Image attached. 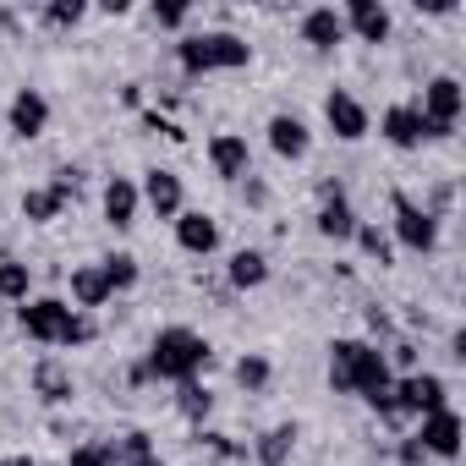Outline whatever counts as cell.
<instances>
[{
	"label": "cell",
	"instance_id": "cell-1",
	"mask_svg": "<svg viewBox=\"0 0 466 466\" xmlns=\"http://www.w3.org/2000/svg\"><path fill=\"white\" fill-rule=\"evenodd\" d=\"M329 384L340 395H362L379 417H400L395 411V379H390V357L368 340H335L329 346Z\"/></svg>",
	"mask_w": 466,
	"mask_h": 466
},
{
	"label": "cell",
	"instance_id": "cell-2",
	"mask_svg": "<svg viewBox=\"0 0 466 466\" xmlns=\"http://www.w3.org/2000/svg\"><path fill=\"white\" fill-rule=\"evenodd\" d=\"M148 379H198V368H208V340L198 335V329H181V324H170V329H159L154 335V346H148Z\"/></svg>",
	"mask_w": 466,
	"mask_h": 466
},
{
	"label": "cell",
	"instance_id": "cell-3",
	"mask_svg": "<svg viewBox=\"0 0 466 466\" xmlns=\"http://www.w3.org/2000/svg\"><path fill=\"white\" fill-rule=\"evenodd\" d=\"M23 329L34 335V340H45V346H83V340H94V324L72 308V302H61V297H34V302H23Z\"/></svg>",
	"mask_w": 466,
	"mask_h": 466
},
{
	"label": "cell",
	"instance_id": "cell-4",
	"mask_svg": "<svg viewBox=\"0 0 466 466\" xmlns=\"http://www.w3.org/2000/svg\"><path fill=\"white\" fill-rule=\"evenodd\" d=\"M176 56H181V66H187L192 77H198V72H237V66L253 61V45L237 39V34H187V39L176 45Z\"/></svg>",
	"mask_w": 466,
	"mask_h": 466
},
{
	"label": "cell",
	"instance_id": "cell-5",
	"mask_svg": "<svg viewBox=\"0 0 466 466\" xmlns=\"http://www.w3.org/2000/svg\"><path fill=\"white\" fill-rule=\"evenodd\" d=\"M390 208H395V237L411 253H433L439 248V214L433 208H417L406 192H390Z\"/></svg>",
	"mask_w": 466,
	"mask_h": 466
},
{
	"label": "cell",
	"instance_id": "cell-6",
	"mask_svg": "<svg viewBox=\"0 0 466 466\" xmlns=\"http://www.w3.org/2000/svg\"><path fill=\"white\" fill-rule=\"evenodd\" d=\"M461 105H466V88L455 83V77H433L428 88H422V121H428V137H450L455 132V116H461Z\"/></svg>",
	"mask_w": 466,
	"mask_h": 466
},
{
	"label": "cell",
	"instance_id": "cell-7",
	"mask_svg": "<svg viewBox=\"0 0 466 466\" xmlns=\"http://www.w3.org/2000/svg\"><path fill=\"white\" fill-rule=\"evenodd\" d=\"M395 411L400 417H428V411H444V379L439 373H406L395 379Z\"/></svg>",
	"mask_w": 466,
	"mask_h": 466
},
{
	"label": "cell",
	"instance_id": "cell-8",
	"mask_svg": "<svg viewBox=\"0 0 466 466\" xmlns=\"http://www.w3.org/2000/svg\"><path fill=\"white\" fill-rule=\"evenodd\" d=\"M324 121H329V132H335L340 143L368 137V110H362V99L346 94V88H329V99H324Z\"/></svg>",
	"mask_w": 466,
	"mask_h": 466
},
{
	"label": "cell",
	"instance_id": "cell-9",
	"mask_svg": "<svg viewBox=\"0 0 466 466\" xmlns=\"http://www.w3.org/2000/svg\"><path fill=\"white\" fill-rule=\"evenodd\" d=\"M417 444H422V455H455L461 450V417L444 406V411H428L422 417V433H417Z\"/></svg>",
	"mask_w": 466,
	"mask_h": 466
},
{
	"label": "cell",
	"instance_id": "cell-10",
	"mask_svg": "<svg viewBox=\"0 0 466 466\" xmlns=\"http://www.w3.org/2000/svg\"><path fill=\"white\" fill-rule=\"evenodd\" d=\"M208 165H214L225 181H242V176H248V165H253V154H248V137H237V132H219V137H208Z\"/></svg>",
	"mask_w": 466,
	"mask_h": 466
},
{
	"label": "cell",
	"instance_id": "cell-11",
	"mask_svg": "<svg viewBox=\"0 0 466 466\" xmlns=\"http://www.w3.org/2000/svg\"><path fill=\"white\" fill-rule=\"evenodd\" d=\"M379 132H384L395 148H417V143L428 137V121H422V110H417V105H390V110H384V121H379Z\"/></svg>",
	"mask_w": 466,
	"mask_h": 466
},
{
	"label": "cell",
	"instance_id": "cell-12",
	"mask_svg": "<svg viewBox=\"0 0 466 466\" xmlns=\"http://www.w3.org/2000/svg\"><path fill=\"white\" fill-rule=\"evenodd\" d=\"M176 242H181L187 253H198V258H208V253L219 248V225H214L208 214H198V208H192V214L181 208V214H176Z\"/></svg>",
	"mask_w": 466,
	"mask_h": 466
},
{
	"label": "cell",
	"instance_id": "cell-13",
	"mask_svg": "<svg viewBox=\"0 0 466 466\" xmlns=\"http://www.w3.org/2000/svg\"><path fill=\"white\" fill-rule=\"evenodd\" d=\"M340 23H346L351 34H362L368 45H384V39H390V12L379 6V0H351V6L340 12Z\"/></svg>",
	"mask_w": 466,
	"mask_h": 466
},
{
	"label": "cell",
	"instance_id": "cell-14",
	"mask_svg": "<svg viewBox=\"0 0 466 466\" xmlns=\"http://www.w3.org/2000/svg\"><path fill=\"white\" fill-rule=\"evenodd\" d=\"M50 127V99L39 94V88H23L17 99H12V132L17 137H39Z\"/></svg>",
	"mask_w": 466,
	"mask_h": 466
},
{
	"label": "cell",
	"instance_id": "cell-15",
	"mask_svg": "<svg viewBox=\"0 0 466 466\" xmlns=\"http://www.w3.org/2000/svg\"><path fill=\"white\" fill-rule=\"evenodd\" d=\"M269 148H275L280 159H302V154L313 148L308 121H302V116H275V121H269Z\"/></svg>",
	"mask_w": 466,
	"mask_h": 466
},
{
	"label": "cell",
	"instance_id": "cell-16",
	"mask_svg": "<svg viewBox=\"0 0 466 466\" xmlns=\"http://www.w3.org/2000/svg\"><path fill=\"white\" fill-rule=\"evenodd\" d=\"M137 181H127V176H110L105 181V219L116 225V230H127V225H137Z\"/></svg>",
	"mask_w": 466,
	"mask_h": 466
},
{
	"label": "cell",
	"instance_id": "cell-17",
	"mask_svg": "<svg viewBox=\"0 0 466 466\" xmlns=\"http://www.w3.org/2000/svg\"><path fill=\"white\" fill-rule=\"evenodd\" d=\"M143 198H148V208H154L159 219H176V214H181V176H176V170H148Z\"/></svg>",
	"mask_w": 466,
	"mask_h": 466
},
{
	"label": "cell",
	"instance_id": "cell-18",
	"mask_svg": "<svg viewBox=\"0 0 466 466\" xmlns=\"http://www.w3.org/2000/svg\"><path fill=\"white\" fill-rule=\"evenodd\" d=\"M302 39H308L313 50H335V45L346 39V23H340V12H335V6H313V12L302 17Z\"/></svg>",
	"mask_w": 466,
	"mask_h": 466
},
{
	"label": "cell",
	"instance_id": "cell-19",
	"mask_svg": "<svg viewBox=\"0 0 466 466\" xmlns=\"http://www.w3.org/2000/svg\"><path fill=\"white\" fill-rule=\"evenodd\" d=\"M72 302H77V308H105V302H110V280H105L99 264L72 269Z\"/></svg>",
	"mask_w": 466,
	"mask_h": 466
},
{
	"label": "cell",
	"instance_id": "cell-20",
	"mask_svg": "<svg viewBox=\"0 0 466 466\" xmlns=\"http://www.w3.org/2000/svg\"><path fill=\"white\" fill-rule=\"evenodd\" d=\"M319 230H324L329 242H351V230H357V214H351L346 192H340V198H324V203H319Z\"/></svg>",
	"mask_w": 466,
	"mask_h": 466
},
{
	"label": "cell",
	"instance_id": "cell-21",
	"mask_svg": "<svg viewBox=\"0 0 466 466\" xmlns=\"http://www.w3.org/2000/svg\"><path fill=\"white\" fill-rule=\"evenodd\" d=\"M264 280H269V258L258 248H242L237 258H230V286H237V291H253Z\"/></svg>",
	"mask_w": 466,
	"mask_h": 466
},
{
	"label": "cell",
	"instance_id": "cell-22",
	"mask_svg": "<svg viewBox=\"0 0 466 466\" xmlns=\"http://www.w3.org/2000/svg\"><path fill=\"white\" fill-rule=\"evenodd\" d=\"M291 450H297V422H280V428H269V433L258 439V450H253V455H258L264 466H286V455H291Z\"/></svg>",
	"mask_w": 466,
	"mask_h": 466
},
{
	"label": "cell",
	"instance_id": "cell-23",
	"mask_svg": "<svg viewBox=\"0 0 466 466\" xmlns=\"http://www.w3.org/2000/svg\"><path fill=\"white\" fill-rule=\"evenodd\" d=\"M34 390H39L45 400H72V373H66L61 362H50V357H45V362L34 368Z\"/></svg>",
	"mask_w": 466,
	"mask_h": 466
},
{
	"label": "cell",
	"instance_id": "cell-24",
	"mask_svg": "<svg viewBox=\"0 0 466 466\" xmlns=\"http://www.w3.org/2000/svg\"><path fill=\"white\" fill-rule=\"evenodd\" d=\"M176 411H181L187 422H203V417L214 411V395H208L198 379H181V390H176Z\"/></svg>",
	"mask_w": 466,
	"mask_h": 466
},
{
	"label": "cell",
	"instance_id": "cell-25",
	"mask_svg": "<svg viewBox=\"0 0 466 466\" xmlns=\"http://www.w3.org/2000/svg\"><path fill=\"white\" fill-rule=\"evenodd\" d=\"M28 286H34L28 264H17V258H0V297H6V302H28Z\"/></svg>",
	"mask_w": 466,
	"mask_h": 466
},
{
	"label": "cell",
	"instance_id": "cell-26",
	"mask_svg": "<svg viewBox=\"0 0 466 466\" xmlns=\"http://www.w3.org/2000/svg\"><path fill=\"white\" fill-rule=\"evenodd\" d=\"M99 269H105V280H110V297L137 286V258H132V253H110V258H99Z\"/></svg>",
	"mask_w": 466,
	"mask_h": 466
},
{
	"label": "cell",
	"instance_id": "cell-27",
	"mask_svg": "<svg viewBox=\"0 0 466 466\" xmlns=\"http://www.w3.org/2000/svg\"><path fill=\"white\" fill-rule=\"evenodd\" d=\"M23 214H28L34 225H45V219L61 214V198H56L50 187H34V192H23Z\"/></svg>",
	"mask_w": 466,
	"mask_h": 466
},
{
	"label": "cell",
	"instance_id": "cell-28",
	"mask_svg": "<svg viewBox=\"0 0 466 466\" xmlns=\"http://www.w3.org/2000/svg\"><path fill=\"white\" fill-rule=\"evenodd\" d=\"M351 237H357V248H362L368 258H379V264H390V237H384V230H379V225H362V219H357V230H351Z\"/></svg>",
	"mask_w": 466,
	"mask_h": 466
},
{
	"label": "cell",
	"instance_id": "cell-29",
	"mask_svg": "<svg viewBox=\"0 0 466 466\" xmlns=\"http://www.w3.org/2000/svg\"><path fill=\"white\" fill-rule=\"evenodd\" d=\"M45 23H50V28H72V23H83V0H50V6H45Z\"/></svg>",
	"mask_w": 466,
	"mask_h": 466
},
{
	"label": "cell",
	"instance_id": "cell-30",
	"mask_svg": "<svg viewBox=\"0 0 466 466\" xmlns=\"http://www.w3.org/2000/svg\"><path fill=\"white\" fill-rule=\"evenodd\" d=\"M237 384H242V390H264V384H269V362H264V357H242V362H237Z\"/></svg>",
	"mask_w": 466,
	"mask_h": 466
},
{
	"label": "cell",
	"instance_id": "cell-31",
	"mask_svg": "<svg viewBox=\"0 0 466 466\" xmlns=\"http://www.w3.org/2000/svg\"><path fill=\"white\" fill-rule=\"evenodd\" d=\"M72 466H121V461H116V444H77Z\"/></svg>",
	"mask_w": 466,
	"mask_h": 466
},
{
	"label": "cell",
	"instance_id": "cell-32",
	"mask_svg": "<svg viewBox=\"0 0 466 466\" xmlns=\"http://www.w3.org/2000/svg\"><path fill=\"white\" fill-rule=\"evenodd\" d=\"M154 23L159 28H181L187 23V6H176V0H170V6H154Z\"/></svg>",
	"mask_w": 466,
	"mask_h": 466
},
{
	"label": "cell",
	"instance_id": "cell-33",
	"mask_svg": "<svg viewBox=\"0 0 466 466\" xmlns=\"http://www.w3.org/2000/svg\"><path fill=\"white\" fill-rule=\"evenodd\" d=\"M400 461H406V466H422L428 455H422V444H417V439H406V444H400Z\"/></svg>",
	"mask_w": 466,
	"mask_h": 466
},
{
	"label": "cell",
	"instance_id": "cell-34",
	"mask_svg": "<svg viewBox=\"0 0 466 466\" xmlns=\"http://www.w3.org/2000/svg\"><path fill=\"white\" fill-rule=\"evenodd\" d=\"M0 466H34V461L28 455H12V461H0Z\"/></svg>",
	"mask_w": 466,
	"mask_h": 466
},
{
	"label": "cell",
	"instance_id": "cell-35",
	"mask_svg": "<svg viewBox=\"0 0 466 466\" xmlns=\"http://www.w3.org/2000/svg\"><path fill=\"white\" fill-rule=\"evenodd\" d=\"M143 466H159V461H143Z\"/></svg>",
	"mask_w": 466,
	"mask_h": 466
}]
</instances>
